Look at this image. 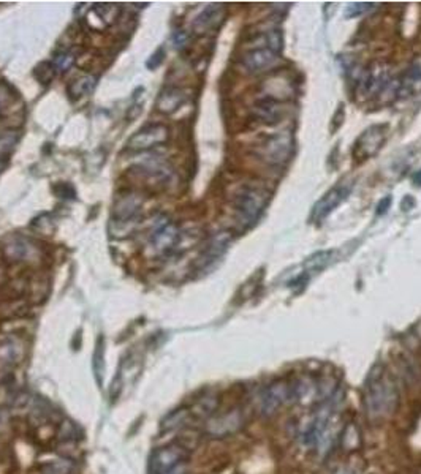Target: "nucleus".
<instances>
[{
	"mask_svg": "<svg viewBox=\"0 0 421 474\" xmlns=\"http://www.w3.org/2000/svg\"><path fill=\"white\" fill-rule=\"evenodd\" d=\"M397 388L385 373L384 367L375 366L364 388V410L369 421H380L391 416L397 406Z\"/></svg>",
	"mask_w": 421,
	"mask_h": 474,
	"instance_id": "nucleus-1",
	"label": "nucleus"
},
{
	"mask_svg": "<svg viewBox=\"0 0 421 474\" xmlns=\"http://www.w3.org/2000/svg\"><path fill=\"white\" fill-rule=\"evenodd\" d=\"M268 201H270V193L261 189V187H241L233 198V209L238 223L244 226V228H250V226L255 225L261 217V214L265 212Z\"/></svg>",
	"mask_w": 421,
	"mask_h": 474,
	"instance_id": "nucleus-2",
	"label": "nucleus"
},
{
	"mask_svg": "<svg viewBox=\"0 0 421 474\" xmlns=\"http://www.w3.org/2000/svg\"><path fill=\"white\" fill-rule=\"evenodd\" d=\"M143 200L133 191H124L118 195L113 204L111 225L114 226V234L127 236L140 222V211Z\"/></svg>",
	"mask_w": 421,
	"mask_h": 474,
	"instance_id": "nucleus-3",
	"label": "nucleus"
},
{
	"mask_svg": "<svg viewBox=\"0 0 421 474\" xmlns=\"http://www.w3.org/2000/svg\"><path fill=\"white\" fill-rule=\"evenodd\" d=\"M294 149V140L290 131L283 133H276L268 136L261 144L256 147V157L266 164L271 167H279L288 162Z\"/></svg>",
	"mask_w": 421,
	"mask_h": 474,
	"instance_id": "nucleus-4",
	"label": "nucleus"
},
{
	"mask_svg": "<svg viewBox=\"0 0 421 474\" xmlns=\"http://www.w3.org/2000/svg\"><path fill=\"white\" fill-rule=\"evenodd\" d=\"M187 457V449L180 444H168L165 448H158L149 457V474H168L174 468L185 463Z\"/></svg>",
	"mask_w": 421,
	"mask_h": 474,
	"instance_id": "nucleus-5",
	"label": "nucleus"
},
{
	"mask_svg": "<svg viewBox=\"0 0 421 474\" xmlns=\"http://www.w3.org/2000/svg\"><path fill=\"white\" fill-rule=\"evenodd\" d=\"M149 244L157 255L169 256L180 244V231L171 220H160L156 225V229L152 231Z\"/></svg>",
	"mask_w": 421,
	"mask_h": 474,
	"instance_id": "nucleus-6",
	"label": "nucleus"
},
{
	"mask_svg": "<svg viewBox=\"0 0 421 474\" xmlns=\"http://www.w3.org/2000/svg\"><path fill=\"white\" fill-rule=\"evenodd\" d=\"M169 140V130L163 124H152L146 125L140 131L130 138L127 142V149L132 152H143L149 151L152 147H157L158 144H165Z\"/></svg>",
	"mask_w": 421,
	"mask_h": 474,
	"instance_id": "nucleus-7",
	"label": "nucleus"
},
{
	"mask_svg": "<svg viewBox=\"0 0 421 474\" xmlns=\"http://www.w3.org/2000/svg\"><path fill=\"white\" fill-rule=\"evenodd\" d=\"M385 131L386 125H373L358 138L357 144H355L353 157L364 162L371 157H374L380 151L385 141Z\"/></svg>",
	"mask_w": 421,
	"mask_h": 474,
	"instance_id": "nucleus-8",
	"label": "nucleus"
},
{
	"mask_svg": "<svg viewBox=\"0 0 421 474\" xmlns=\"http://www.w3.org/2000/svg\"><path fill=\"white\" fill-rule=\"evenodd\" d=\"M244 417L239 410L228 411L225 415L211 417L206 422V433L212 438H225L228 435L236 433L243 427Z\"/></svg>",
	"mask_w": 421,
	"mask_h": 474,
	"instance_id": "nucleus-9",
	"label": "nucleus"
},
{
	"mask_svg": "<svg viewBox=\"0 0 421 474\" xmlns=\"http://www.w3.org/2000/svg\"><path fill=\"white\" fill-rule=\"evenodd\" d=\"M352 189H353L352 182L342 180V182H339L335 189H331L330 191H328L326 195L321 198L319 202H317V206L314 209V218L317 220V222L320 223L321 220H325L328 215L335 211L339 204H341L350 195Z\"/></svg>",
	"mask_w": 421,
	"mask_h": 474,
	"instance_id": "nucleus-10",
	"label": "nucleus"
},
{
	"mask_svg": "<svg viewBox=\"0 0 421 474\" xmlns=\"http://www.w3.org/2000/svg\"><path fill=\"white\" fill-rule=\"evenodd\" d=\"M388 79H390V71H388L386 65L374 62L361 76L359 91L364 97H374L384 91Z\"/></svg>",
	"mask_w": 421,
	"mask_h": 474,
	"instance_id": "nucleus-11",
	"label": "nucleus"
},
{
	"mask_svg": "<svg viewBox=\"0 0 421 474\" xmlns=\"http://www.w3.org/2000/svg\"><path fill=\"white\" fill-rule=\"evenodd\" d=\"M292 394V388H290L288 383L283 381V379L271 383L266 388L263 395H261V413H263L265 416H272L279 408L286 404Z\"/></svg>",
	"mask_w": 421,
	"mask_h": 474,
	"instance_id": "nucleus-12",
	"label": "nucleus"
},
{
	"mask_svg": "<svg viewBox=\"0 0 421 474\" xmlns=\"http://www.w3.org/2000/svg\"><path fill=\"white\" fill-rule=\"evenodd\" d=\"M277 54L270 51L266 46H256L249 49L243 54V67L249 71V73H261L268 67H271L276 62Z\"/></svg>",
	"mask_w": 421,
	"mask_h": 474,
	"instance_id": "nucleus-13",
	"label": "nucleus"
},
{
	"mask_svg": "<svg viewBox=\"0 0 421 474\" xmlns=\"http://www.w3.org/2000/svg\"><path fill=\"white\" fill-rule=\"evenodd\" d=\"M223 18H225V7L223 5H209L195 18L194 30L196 34H206V32L221 26Z\"/></svg>",
	"mask_w": 421,
	"mask_h": 474,
	"instance_id": "nucleus-14",
	"label": "nucleus"
},
{
	"mask_svg": "<svg viewBox=\"0 0 421 474\" xmlns=\"http://www.w3.org/2000/svg\"><path fill=\"white\" fill-rule=\"evenodd\" d=\"M252 111L260 122L272 125V124H277L279 120L282 119L283 108H282V104L276 100V98L266 97V98H261V100H259L254 104Z\"/></svg>",
	"mask_w": 421,
	"mask_h": 474,
	"instance_id": "nucleus-15",
	"label": "nucleus"
},
{
	"mask_svg": "<svg viewBox=\"0 0 421 474\" xmlns=\"http://www.w3.org/2000/svg\"><path fill=\"white\" fill-rule=\"evenodd\" d=\"M187 100V95L183 89L174 86H168L160 92V95L157 97L156 106L163 114H173L174 111L183 106L184 102Z\"/></svg>",
	"mask_w": 421,
	"mask_h": 474,
	"instance_id": "nucleus-16",
	"label": "nucleus"
},
{
	"mask_svg": "<svg viewBox=\"0 0 421 474\" xmlns=\"http://www.w3.org/2000/svg\"><path fill=\"white\" fill-rule=\"evenodd\" d=\"M421 91V57H417L409 65L406 73L401 78V86H399V93L402 97L415 95Z\"/></svg>",
	"mask_w": 421,
	"mask_h": 474,
	"instance_id": "nucleus-17",
	"label": "nucleus"
},
{
	"mask_svg": "<svg viewBox=\"0 0 421 474\" xmlns=\"http://www.w3.org/2000/svg\"><path fill=\"white\" fill-rule=\"evenodd\" d=\"M230 240H232V237H230L228 233H218L212 237L211 242L207 244V247L203 252V256H201V260H200L201 267H206V266H209L211 263L217 261L228 249Z\"/></svg>",
	"mask_w": 421,
	"mask_h": 474,
	"instance_id": "nucleus-18",
	"label": "nucleus"
},
{
	"mask_svg": "<svg viewBox=\"0 0 421 474\" xmlns=\"http://www.w3.org/2000/svg\"><path fill=\"white\" fill-rule=\"evenodd\" d=\"M341 444L342 449L347 452H355L361 448V432L357 424L350 422L344 427L341 435Z\"/></svg>",
	"mask_w": 421,
	"mask_h": 474,
	"instance_id": "nucleus-19",
	"label": "nucleus"
},
{
	"mask_svg": "<svg viewBox=\"0 0 421 474\" xmlns=\"http://www.w3.org/2000/svg\"><path fill=\"white\" fill-rule=\"evenodd\" d=\"M92 368H94V375H95V379H97V384L103 386V379H105V372H106V366H105V341H103V337L98 340L97 343V348L94 352V359H92Z\"/></svg>",
	"mask_w": 421,
	"mask_h": 474,
	"instance_id": "nucleus-20",
	"label": "nucleus"
},
{
	"mask_svg": "<svg viewBox=\"0 0 421 474\" xmlns=\"http://www.w3.org/2000/svg\"><path fill=\"white\" fill-rule=\"evenodd\" d=\"M95 86H97L95 76L87 75V76H83V78H78L76 81H73L68 87V92L72 97L81 98L84 95H89V93L95 89Z\"/></svg>",
	"mask_w": 421,
	"mask_h": 474,
	"instance_id": "nucleus-21",
	"label": "nucleus"
},
{
	"mask_svg": "<svg viewBox=\"0 0 421 474\" xmlns=\"http://www.w3.org/2000/svg\"><path fill=\"white\" fill-rule=\"evenodd\" d=\"M19 356H21V350L16 341L7 340L5 343L0 345V362L2 363H8V366H12V363L18 362Z\"/></svg>",
	"mask_w": 421,
	"mask_h": 474,
	"instance_id": "nucleus-22",
	"label": "nucleus"
},
{
	"mask_svg": "<svg viewBox=\"0 0 421 474\" xmlns=\"http://www.w3.org/2000/svg\"><path fill=\"white\" fill-rule=\"evenodd\" d=\"M19 133L18 131H2L0 133V160H7L10 152L13 151V147L18 144Z\"/></svg>",
	"mask_w": 421,
	"mask_h": 474,
	"instance_id": "nucleus-23",
	"label": "nucleus"
},
{
	"mask_svg": "<svg viewBox=\"0 0 421 474\" xmlns=\"http://www.w3.org/2000/svg\"><path fill=\"white\" fill-rule=\"evenodd\" d=\"M263 38H265V46L270 49V51L277 54V56L282 53V49H283V34H282L281 29H277V27H274V29L266 30Z\"/></svg>",
	"mask_w": 421,
	"mask_h": 474,
	"instance_id": "nucleus-24",
	"label": "nucleus"
},
{
	"mask_svg": "<svg viewBox=\"0 0 421 474\" xmlns=\"http://www.w3.org/2000/svg\"><path fill=\"white\" fill-rule=\"evenodd\" d=\"M56 73L57 71H56V68H54L53 62H40L34 70V76L37 78V81L43 86L51 84Z\"/></svg>",
	"mask_w": 421,
	"mask_h": 474,
	"instance_id": "nucleus-25",
	"label": "nucleus"
},
{
	"mask_svg": "<svg viewBox=\"0 0 421 474\" xmlns=\"http://www.w3.org/2000/svg\"><path fill=\"white\" fill-rule=\"evenodd\" d=\"M189 416V411L187 410H176V411H173L171 415H168L165 419L162 421V428L163 430H173V428H176L179 426H183L185 419H187Z\"/></svg>",
	"mask_w": 421,
	"mask_h": 474,
	"instance_id": "nucleus-26",
	"label": "nucleus"
},
{
	"mask_svg": "<svg viewBox=\"0 0 421 474\" xmlns=\"http://www.w3.org/2000/svg\"><path fill=\"white\" fill-rule=\"evenodd\" d=\"M75 62V57L72 53H67V51H62L56 54V57L53 60V65L56 71H67L70 67H72Z\"/></svg>",
	"mask_w": 421,
	"mask_h": 474,
	"instance_id": "nucleus-27",
	"label": "nucleus"
},
{
	"mask_svg": "<svg viewBox=\"0 0 421 474\" xmlns=\"http://www.w3.org/2000/svg\"><path fill=\"white\" fill-rule=\"evenodd\" d=\"M72 470V465L68 462H51L43 466L45 474H68Z\"/></svg>",
	"mask_w": 421,
	"mask_h": 474,
	"instance_id": "nucleus-28",
	"label": "nucleus"
},
{
	"mask_svg": "<svg viewBox=\"0 0 421 474\" xmlns=\"http://www.w3.org/2000/svg\"><path fill=\"white\" fill-rule=\"evenodd\" d=\"M330 253L328 252H321V253H317L312 258H309L308 263H306V266H309L312 271H321L324 269L328 261H330Z\"/></svg>",
	"mask_w": 421,
	"mask_h": 474,
	"instance_id": "nucleus-29",
	"label": "nucleus"
},
{
	"mask_svg": "<svg viewBox=\"0 0 421 474\" xmlns=\"http://www.w3.org/2000/svg\"><path fill=\"white\" fill-rule=\"evenodd\" d=\"M373 3H352L347 8V16L348 18H357V16H361L366 12H369V10H373Z\"/></svg>",
	"mask_w": 421,
	"mask_h": 474,
	"instance_id": "nucleus-30",
	"label": "nucleus"
},
{
	"mask_svg": "<svg viewBox=\"0 0 421 474\" xmlns=\"http://www.w3.org/2000/svg\"><path fill=\"white\" fill-rule=\"evenodd\" d=\"M163 59H165V49L158 48L157 51L152 54L151 59L146 62V67L149 68V70H156V68H158L163 64Z\"/></svg>",
	"mask_w": 421,
	"mask_h": 474,
	"instance_id": "nucleus-31",
	"label": "nucleus"
},
{
	"mask_svg": "<svg viewBox=\"0 0 421 474\" xmlns=\"http://www.w3.org/2000/svg\"><path fill=\"white\" fill-rule=\"evenodd\" d=\"M54 191H56V195L59 198H64V200H73L76 196V191L70 184H59L54 187Z\"/></svg>",
	"mask_w": 421,
	"mask_h": 474,
	"instance_id": "nucleus-32",
	"label": "nucleus"
},
{
	"mask_svg": "<svg viewBox=\"0 0 421 474\" xmlns=\"http://www.w3.org/2000/svg\"><path fill=\"white\" fill-rule=\"evenodd\" d=\"M187 41H189V35L185 34V32H183V30L174 32V35H173L174 48H176V49H183L185 45H187Z\"/></svg>",
	"mask_w": 421,
	"mask_h": 474,
	"instance_id": "nucleus-33",
	"label": "nucleus"
},
{
	"mask_svg": "<svg viewBox=\"0 0 421 474\" xmlns=\"http://www.w3.org/2000/svg\"><path fill=\"white\" fill-rule=\"evenodd\" d=\"M10 95H12V92L5 84H0V109H2L7 102L10 100Z\"/></svg>",
	"mask_w": 421,
	"mask_h": 474,
	"instance_id": "nucleus-34",
	"label": "nucleus"
},
{
	"mask_svg": "<svg viewBox=\"0 0 421 474\" xmlns=\"http://www.w3.org/2000/svg\"><path fill=\"white\" fill-rule=\"evenodd\" d=\"M390 204H391V198L386 196L384 201H380L379 207H377V214H379V215L386 214L388 212V207H390Z\"/></svg>",
	"mask_w": 421,
	"mask_h": 474,
	"instance_id": "nucleus-35",
	"label": "nucleus"
},
{
	"mask_svg": "<svg viewBox=\"0 0 421 474\" xmlns=\"http://www.w3.org/2000/svg\"><path fill=\"white\" fill-rule=\"evenodd\" d=\"M168 474H187V468H185V463H183V465H179L178 468H174V470L169 471Z\"/></svg>",
	"mask_w": 421,
	"mask_h": 474,
	"instance_id": "nucleus-36",
	"label": "nucleus"
},
{
	"mask_svg": "<svg viewBox=\"0 0 421 474\" xmlns=\"http://www.w3.org/2000/svg\"><path fill=\"white\" fill-rule=\"evenodd\" d=\"M413 184H415V185H418V187H421V169L418 171L417 174L413 176Z\"/></svg>",
	"mask_w": 421,
	"mask_h": 474,
	"instance_id": "nucleus-37",
	"label": "nucleus"
},
{
	"mask_svg": "<svg viewBox=\"0 0 421 474\" xmlns=\"http://www.w3.org/2000/svg\"><path fill=\"white\" fill-rule=\"evenodd\" d=\"M342 474H353V473H352V471H348V470H344Z\"/></svg>",
	"mask_w": 421,
	"mask_h": 474,
	"instance_id": "nucleus-38",
	"label": "nucleus"
}]
</instances>
